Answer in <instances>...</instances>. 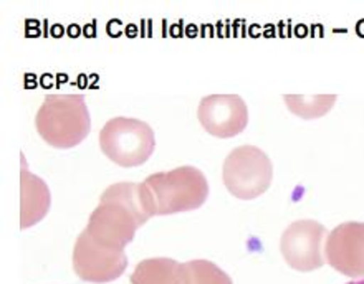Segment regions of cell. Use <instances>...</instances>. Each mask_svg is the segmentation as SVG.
<instances>
[{
  "instance_id": "obj_6",
  "label": "cell",
  "mask_w": 364,
  "mask_h": 284,
  "mask_svg": "<svg viewBox=\"0 0 364 284\" xmlns=\"http://www.w3.org/2000/svg\"><path fill=\"white\" fill-rule=\"evenodd\" d=\"M128 266L124 251L109 250L91 240L83 230L73 248V270L80 280L95 284L111 283L123 276Z\"/></svg>"
},
{
  "instance_id": "obj_9",
  "label": "cell",
  "mask_w": 364,
  "mask_h": 284,
  "mask_svg": "<svg viewBox=\"0 0 364 284\" xmlns=\"http://www.w3.org/2000/svg\"><path fill=\"white\" fill-rule=\"evenodd\" d=\"M325 260L333 270L351 280H364V223L346 222L330 231Z\"/></svg>"
},
{
  "instance_id": "obj_5",
  "label": "cell",
  "mask_w": 364,
  "mask_h": 284,
  "mask_svg": "<svg viewBox=\"0 0 364 284\" xmlns=\"http://www.w3.org/2000/svg\"><path fill=\"white\" fill-rule=\"evenodd\" d=\"M326 228L315 220H298L283 231L280 251L287 265L295 271L310 273L325 265L323 245Z\"/></svg>"
},
{
  "instance_id": "obj_13",
  "label": "cell",
  "mask_w": 364,
  "mask_h": 284,
  "mask_svg": "<svg viewBox=\"0 0 364 284\" xmlns=\"http://www.w3.org/2000/svg\"><path fill=\"white\" fill-rule=\"evenodd\" d=\"M283 99L295 116H300L303 119H316L330 113L336 103V94H285Z\"/></svg>"
},
{
  "instance_id": "obj_12",
  "label": "cell",
  "mask_w": 364,
  "mask_h": 284,
  "mask_svg": "<svg viewBox=\"0 0 364 284\" xmlns=\"http://www.w3.org/2000/svg\"><path fill=\"white\" fill-rule=\"evenodd\" d=\"M100 202H114V204L126 207V209L136 217L139 225H144V223L153 217L148 207V200H146L143 184L119 182V184L109 185L108 189L103 192Z\"/></svg>"
},
{
  "instance_id": "obj_1",
  "label": "cell",
  "mask_w": 364,
  "mask_h": 284,
  "mask_svg": "<svg viewBox=\"0 0 364 284\" xmlns=\"http://www.w3.org/2000/svg\"><path fill=\"white\" fill-rule=\"evenodd\" d=\"M141 184L153 217L197 210L209 197V182L202 170L192 165L156 172Z\"/></svg>"
},
{
  "instance_id": "obj_7",
  "label": "cell",
  "mask_w": 364,
  "mask_h": 284,
  "mask_svg": "<svg viewBox=\"0 0 364 284\" xmlns=\"http://www.w3.org/2000/svg\"><path fill=\"white\" fill-rule=\"evenodd\" d=\"M197 118L210 136L230 139L245 131L249 109L239 94H210L200 99Z\"/></svg>"
},
{
  "instance_id": "obj_3",
  "label": "cell",
  "mask_w": 364,
  "mask_h": 284,
  "mask_svg": "<svg viewBox=\"0 0 364 284\" xmlns=\"http://www.w3.org/2000/svg\"><path fill=\"white\" fill-rule=\"evenodd\" d=\"M156 147L154 131L144 121L134 118H113L100 131V149L116 165H143Z\"/></svg>"
},
{
  "instance_id": "obj_10",
  "label": "cell",
  "mask_w": 364,
  "mask_h": 284,
  "mask_svg": "<svg viewBox=\"0 0 364 284\" xmlns=\"http://www.w3.org/2000/svg\"><path fill=\"white\" fill-rule=\"evenodd\" d=\"M20 187H22V212H20V228L37 225L50 210L48 185L38 175L28 172L27 165L20 170Z\"/></svg>"
},
{
  "instance_id": "obj_11",
  "label": "cell",
  "mask_w": 364,
  "mask_h": 284,
  "mask_svg": "<svg viewBox=\"0 0 364 284\" xmlns=\"http://www.w3.org/2000/svg\"><path fill=\"white\" fill-rule=\"evenodd\" d=\"M131 284H187L189 271L186 263H178L173 258H148L138 263Z\"/></svg>"
},
{
  "instance_id": "obj_4",
  "label": "cell",
  "mask_w": 364,
  "mask_h": 284,
  "mask_svg": "<svg viewBox=\"0 0 364 284\" xmlns=\"http://www.w3.org/2000/svg\"><path fill=\"white\" fill-rule=\"evenodd\" d=\"M224 185L240 200H254L264 195L273 180L269 155L255 146L235 147L224 160Z\"/></svg>"
},
{
  "instance_id": "obj_14",
  "label": "cell",
  "mask_w": 364,
  "mask_h": 284,
  "mask_svg": "<svg viewBox=\"0 0 364 284\" xmlns=\"http://www.w3.org/2000/svg\"><path fill=\"white\" fill-rule=\"evenodd\" d=\"M189 271L187 284H234L230 276L215 263L207 260H192L186 263Z\"/></svg>"
},
{
  "instance_id": "obj_15",
  "label": "cell",
  "mask_w": 364,
  "mask_h": 284,
  "mask_svg": "<svg viewBox=\"0 0 364 284\" xmlns=\"http://www.w3.org/2000/svg\"><path fill=\"white\" fill-rule=\"evenodd\" d=\"M346 284H364V280H358V281H350V283H346Z\"/></svg>"
},
{
  "instance_id": "obj_2",
  "label": "cell",
  "mask_w": 364,
  "mask_h": 284,
  "mask_svg": "<svg viewBox=\"0 0 364 284\" xmlns=\"http://www.w3.org/2000/svg\"><path fill=\"white\" fill-rule=\"evenodd\" d=\"M35 128L48 146L72 149L82 144L91 131L90 111L83 94L45 96L35 116Z\"/></svg>"
},
{
  "instance_id": "obj_8",
  "label": "cell",
  "mask_w": 364,
  "mask_h": 284,
  "mask_svg": "<svg viewBox=\"0 0 364 284\" xmlns=\"http://www.w3.org/2000/svg\"><path fill=\"white\" fill-rule=\"evenodd\" d=\"M141 225L126 207L114 202H100L90 215L87 230L91 240L109 250L124 251L126 245L133 241Z\"/></svg>"
}]
</instances>
